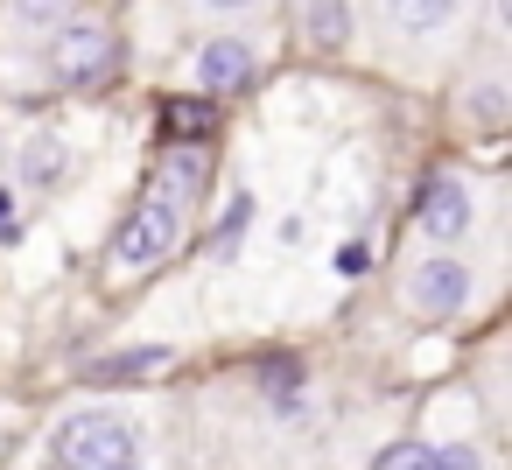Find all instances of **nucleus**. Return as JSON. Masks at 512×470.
I'll return each instance as SVG.
<instances>
[{
  "mask_svg": "<svg viewBox=\"0 0 512 470\" xmlns=\"http://www.w3.org/2000/svg\"><path fill=\"white\" fill-rule=\"evenodd\" d=\"M169 120H176L183 134H204V127H211V113H204L197 99H176V106H169Z\"/></svg>",
  "mask_w": 512,
  "mask_h": 470,
  "instance_id": "ddd939ff",
  "label": "nucleus"
},
{
  "mask_svg": "<svg viewBox=\"0 0 512 470\" xmlns=\"http://www.w3.org/2000/svg\"><path fill=\"white\" fill-rule=\"evenodd\" d=\"M435 470H484V463H477V449L456 442V449H435Z\"/></svg>",
  "mask_w": 512,
  "mask_h": 470,
  "instance_id": "dca6fc26",
  "label": "nucleus"
},
{
  "mask_svg": "<svg viewBox=\"0 0 512 470\" xmlns=\"http://www.w3.org/2000/svg\"><path fill=\"white\" fill-rule=\"evenodd\" d=\"M239 225H246V204H232V218H225L218 239H211V253H239Z\"/></svg>",
  "mask_w": 512,
  "mask_h": 470,
  "instance_id": "4468645a",
  "label": "nucleus"
},
{
  "mask_svg": "<svg viewBox=\"0 0 512 470\" xmlns=\"http://www.w3.org/2000/svg\"><path fill=\"white\" fill-rule=\"evenodd\" d=\"M470 106H477V120H484V127H498V120H505V92H491V85H484Z\"/></svg>",
  "mask_w": 512,
  "mask_h": 470,
  "instance_id": "2eb2a0df",
  "label": "nucleus"
},
{
  "mask_svg": "<svg viewBox=\"0 0 512 470\" xmlns=\"http://www.w3.org/2000/svg\"><path fill=\"white\" fill-rule=\"evenodd\" d=\"M197 190H204V155H197V148L162 155L155 176H148V190H141V204H134V218H127L120 239H113V267L141 274V267L169 260V253H176V232L190 225Z\"/></svg>",
  "mask_w": 512,
  "mask_h": 470,
  "instance_id": "f257e3e1",
  "label": "nucleus"
},
{
  "mask_svg": "<svg viewBox=\"0 0 512 470\" xmlns=\"http://www.w3.org/2000/svg\"><path fill=\"white\" fill-rule=\"evenodd\" d=\"M211 8H253V0H211Z\"/></svg>",
  "mask_w": 512,
  "mask_h": 470,
  "instance_id": "a211bd4d",
  "label": "nucleus"
},
{
  "mask_svg": "<svg viewBox=\"0 0 512 470\" xmlns=\"http://www.w3.org/2000/svg\"><path fill=\"white\" fill-rule=\"evenodd\" d=\"M456 8H463V0H386L393 29H407V36H428V29H442Z\"/></svg>",
  "mask_w": 512,
  "mask_h": 470,
  "instance_id": "6e6552de",
  "label": "nucleus"
},
{
  "mask_svg": "<svg viewBox=\"0 0 512 470\" xmlns=\"http://www.w3.org/2000/svg\"><path fill=\"white\" fill-rule=\"evenodd\" d=\"M0 239H15V197L0 190Z\"/></svg>",
  "mask_w": 512,
  "mask_h": 470,
  "instance_id": "f3484780",
  "label": "nucleus"
},
{
  "mask_svg": "<svg viewBox=\"0 0 512 470\" xmlns=\"http://www.w3.org/2000/svg\"><path fill=\"white\" fill-rule=\"evenodd\" d=\"M421 232L428 239H463L470 232V190L456 176H428V190H421Z\"/></svg>",
  "mask_w": 512,
  "mask_h": 470,
  "instance_id": "39448f33",
  "label": "nucleus"
},
{
  "mask_svg": "<svg viewBox=\"0 0 512 470\" xmlns=\"http://www.w3.org/2000/svg\"><path fill=\"white\" fill-rule=\"evenodd\" d=\"M113 36L106 29H92V22H64L57 29V43H50V78L57 85H99V78H113Z\"/></svg>",
  "mask_w": 512,
  "mask_h": 470,
  "instance_id": "7ed1b4c3",
  "label": "nucleus"
},
{
  "mask_svg": "<svg viewBox=\"0 0 512 470\" xmlns=\"http://www.w3.org/2000/svg\"><path fill=\"white\" fill-rule=\"evenodd\" d=\"M197 78H204L211 92H239V85H253V50H246V43H232V36H218V43H204Z\"/></svg>",
  "mask_w": 512,
  "mask_h": 470,
  "instance_id": "423d86ee",
  "label": "nucleus"
},
{
  "mask_svg": "<svg viewBox=\"0 0 512 470\" xmlns=\"http://www.w3.org/2000/svg\"><path fill=\"white\" fill-rule=\"evenodd\" d=\"M372 470H435V449L428 442H393L372 456Z\"/></svg>",
  "mask_w": 512,
  "mask_h": 470,
  "instance_id": "9b49d317",
  "label": "nucleus"
},
{
  "mask_svg": "<svg viewBox=\"0 0 512 470\" xmlns=\"http://www.w3.org/2000/svg\"><path fill=\"white\" fill-rule=\"evenodd\" d=\"M64 169H71V148H64L57 134H36V141L22 148V176H29L36 190H57V183H64Z\"/></svg>",
  "mask_w": 512,
  "mask_h": 470,
  "instance_id": "0eeeda50",
  "label": "nucleus"
},
{
  "mask_svg": "<svg viewBox=\"0 0 512 470\" xmlns=\"http://www.w3.org/2000/svg\"><path fill=\"white\" fill-rule=\"evenodd\" d=\"M50 470H141V435L120 414H71L50 435Z\"/></svg>",
  "mask_w": 512,
  "mask_h": 470,
  "instance_id": "f03ea898",
  "label": "nucleus"
},
{
  "mask_svg": "<svg viewBox=\"0 0 512 470\" xmlns=\"http://www.w3.org/2000/svg\"><path fill=\"white\" fill-rule=\"evenodd\" d=\"M309 29H316V43H323V50H337V43L351 36V15H344V0H316Z\"/></svg>",
  "mask_w": 512,
  "mask_h": 470,
  "instance_id": "9d476101",
  "label": "nucleus"
},
{
  "mask_svg": "<svg viewBox=\"0 0 512 470\" xmlns=\"http://www.w3.org/2000/svg\"><path fill=\"white\" fill-rule=\"evenodd\" d=\"M15 15H22L29 29H64V22H71V0H15Z\"/></svg>",
  "mask_w": 512,
  "mask_h": 470,
  "instance_id": "f8f14e48",
  "label": "nucleus"
},
{
  "mask_svg": "<svg viewBox=\"0 0 512 470\" xmlns=\"http://www.w3.org/2000/svg\"><path fill=\"white\" fill-rule=\"evenodd\" d=\"M162 365H169V351H162V344H148V351L99 358V365H92V379H148V372H162Z\"/></svg>",
  "mask_w": 512,
  "mask_h": 470,
  "instance_id": "1a4fd4ad",
  "label": "nucleus"
},
{
  "mask_svg": "<svg viewBox=\"0 0 512 470\" xmlns=\"http://www.w3.org/2000/svg\"><path fill=\"white\" fill-rule=\"evenodd\" d=\"M470 302V267L463 260H421L407 274V309L414 316H456Z\"/></svg>",
  "mask_w": 512,
  "mask_h": 470,
  "instance_id": "20e7f679",
  "label": "nucleus"
}]
</instances>
